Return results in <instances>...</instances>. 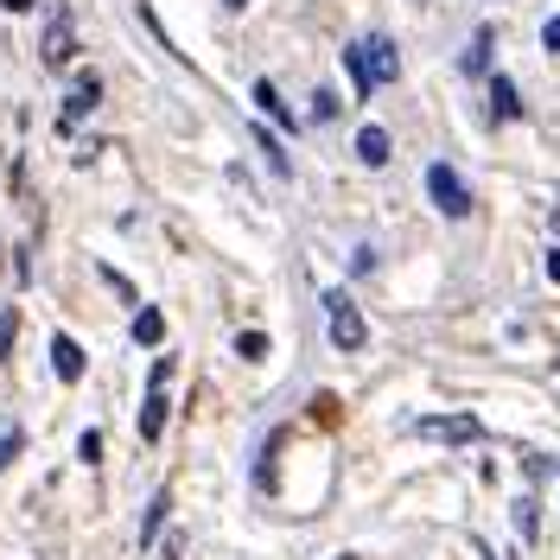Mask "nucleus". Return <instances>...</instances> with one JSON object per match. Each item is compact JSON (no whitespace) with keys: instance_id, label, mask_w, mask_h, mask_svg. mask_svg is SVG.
<instances>
[{"instance_id":"obj_1","label":"nucleus","mask_w":560,"mask_h":560,"mask_svg":"<svg viewBox=\"0 0 560 560\" xmlns=\"http://www.w3.org/2000/svg\"><path fill=\"white\" fill-rule=\"evenodd\" d=\"M345 70H350V83H357V96L370 103L383 83L401 77V51H395V38L370 33V38H357V45H345Z\"/></svg>"},{"instance_id":"obj_2","label":"nucleus","mask_w":560,"mask_h":560,"mask_svg":"<svg viewBox=\"0 0 560 560\" xmlns=\"http://www.w3.org/2000/svg\"><path fill=\"white\" fill-rule=\"evenodd\" d=\"M427 198H433L440 217H453V223H458V217H471V185H465L446 160H433V166H427Z\"/></svg>"},{"instance_id":"obj_3","label":"nucleus","mask_w":560,"mask_h":560,"mask_svg":"<svg viewBox=\"0 0 560 560\" xmlns=\"http://www.w3.org/2000/svg\"><path fill=\"white\" fill-rule=\"evenodd\" d=\"M173 370H178L173 357H160L153 376H147V401H140V440H147V446L166 433V388H173Z\"/></svg>"},{"instance_id":"obj_4","label":"nucleus","mask_w":560,"mask_h":560,"mask_svg":"<svg viewBox=\"0 0 560 560\" xmlns=\"http://www.w3.org/2000/svg\"><path fill=\"white\" fill-rule=\"evenodd\" d=\"M325 325H331V345L338 350H363L370 345V325H363V313H357L350 293H325Z\"/></svg>"},{"instance_id":"obj_5","label":"nucleus","mask_w":560,"mask_h":560,"mask_svg":"<svg viewBox=\"0 0 560 560\" xmlns=\"http://www.w3.org/2000/svg\"><path fill=\"white\" fill-rule=\"evenodd\" d=\"M96 103H103V77H96V70H83V77L70 83L65 108H58V135H77V128H83V115H96Z\"/></svg>"},{"instance_id":"obj_6","label":"nucleus","mask_w":560,"mask_h":560,"mask_svg":"<svg viewBox=\"0 0 560 560\" xmlns=\"http://www.w3.org/2000/svg\"><path fill=\"white\" fill-rule=\"evenodd\" d=\"M415 433L420 440H446V446H471V440H485V427L471 415H427L415 420Z\"/></svg>"},{"instance_id":"obj_7","label":"nucleus","mask_w":560,"mask_h":560,"mask_svg":"<svg viewBox=\"0 0 560 560\" xmlns=\"http://www.w3.org/2000/svg\"><path fill=\"white\" fill-rule=\"evenodd\" d=\"M83 370H90V357H83V345L58 331V338H51V376H58V383H83Z\"/></svg>"},{"instance_id":"obj_8","label":"nucleus","mask_w":560,"mask_h":560,"mask_svg":"<svg viewBox=\"0 0 560 560\" xmlns=\"http://www.w3.org/2000/svg\"><path fill=\"white\" fill-rule=\"evenodd\" d=\"M388 153H395L388 128H376V121H370V128H357V160H363V166H388Z\"/></svg>"},{"instance_id":"obj_9","label":"nucleus","mask_w":560,"mask_h":560,"mask_svg":"<svg viewBox=\"0 0 560 560\" xmlns=\"http://www.w3.org/2000/svg\"><path fill=\"white\" fill-rule=\"evenodd\" d=\"M38 58L58 70V65H70V13H58L51 26H45V45H38Z\"/></svg>"},{"instance_id":"obj_10","label":"nucleus","mask_w":560,"mask_h":560,"mask_svg":"<svg viewBox=\"0 0 560 560\" xmlns=\"http://www.w3.org/2000/svg\"><path fill=\"white\" fill-rule=\"evenodd\" d=\"M490 115H497V121H516V115H523V90H516L510 77H490Z\"/></svg>"},{"instance_id":"obj_11","label":"nucleus","mask_w":560,"mask_h":560,"mask_svg":"<svg viewBox=\"0 0 560 560\" xmlns=\"http://www.w3.org/2000/svg\"><path fill=\"white\" fill-rule=\"evenodd\" d=\"M166 510H173V497L153 490V503H147V516H140V548H153V535H160V523H166Z\"/></svg>"},{"instance_id":"obj_12","label":"nucleus","mask_w":560,"mask_h":560,"mask_svg":"<svg viewBox=\"0 0 560 560\" xmlns=\"http://www.w3.org/2000/svg\"><path fill=\"white\" fill-rule=\"evenodd\" d=\"M255 108H261V115H275L280 128H293V108L280 103V90H275V83H268V77L255 83Z\"/></svg>"},{"instance_id":"obj_13","label":"nucleus","mask_w":560,"mask_h":560,"mask_svg":"<svg viewBox=\"0 0 560 560\" xmlns=\"http://www.w3.org/2000/svg\"><path fill=\"white\" fill-rule=\"evenodd\" d=\"M166 338V318L153 313V306H140L135 313V345H160Z\"/></svg>"},{"instance_id":"obj_14","label":"nucleus","mask_w":560,"mask_h":560,"mask_svg":"<svg viewBox=\"0 0 560 560\" xmlns=\"http://www.w3.org/2000/svg\"><path fill=\"white\" fill-rule=\"evenodd\" d=\"M255 147H261V153H268V166H275V178H287V173H293V160H287V153H280V140L268 135V128H255Z\"/></svg>"},{"instance_id":"obj_15","label":"nucleus","mask_w":560,"mask_h":560,"mask_svg":"<svg viewBox=\"0 0 560 560\" xmlns=\"http://www.w3.org/2000/svg\"><path fill=\"white\" fill-rule=\"evenodd\" d=\"M485 65H490V33H478L465 45V70H485Z\"/></svg>"},{"instance_id":"obj_16","label":"nucleus","mask_w":560,"mask_h":560,"mask_svg":"<svg viewBox=\"0 0 560 560\" xmlns=\"http://www.w3.org/2000/svg\"><path fill=\"white\" fill-rule=\"evenodd\" d=\"M236 357H248V363L268 357V338H261V331H243V338H236Z\"/></svg>"},{"instance_id":"obj_17","label":"nucleus","mask_w":560,"mask_h":560,"mask_svg":"<svg viewBox=\"0 0 560 560\" xmlns=\"http://www.w3.org/2000/svg\"><path fill=\"white\" fill-rule=\"evenodd\" d=\"M313 121H338V96H331V90H318L313 96Z\"/></svg>"},{"instance_id":"obj_18","label":"nucleus","mask_w":560,"mask_h":560,"mask_svg":"<svg viewBox=\"0 0 560 560\" xmlns=\"http://www.w3.org/2000/svg\"><path fill=\"white\" fill-rule=\"evenodd\" d=\"M13 458H20V433H0V478H7Z\"/></svg>"},{"instance_id":"obj_19","label":"nucleus","mask_w":560,"mask_h":560,"mask_svg":"<svg viewBox=\"0 0 560 560\" xmlns=\"http://www.w3.org/2000/svg\"><path fill=\"white\" fill-rule=\"evenodd\" d=\"M77 453H83L90 465H96V458H103V433H83V440H77Z\"/></svg>"},{"instance_id":"obj_20","label":"nucleus","mask_w":560,"mask_h":560,"mask_svg":"<svg viewBox=\"0 0 560 560\" xmlns=\"http://www.w3.org/2000/svg\"><path fill=\"white\" fill-rule=\"evenodd\" d=\"M516 528H523V535H535V503H528V497L516 503Z\"/></svg>"},{"instance_id":"obj_21","label":"nucleus","mask_w":560,"mask_h":560,"mask_svg":"<svg viewBox=\"0 0 560 560\" xmlns=\"http://www.w3.org/2000/svg\"><path fill=\"white\" fill-rule=\"evenodd\" d=\"M541 45H548V51H560V13L548 20V26H541Z\"/></svg>"},{"instance_id":"obj_22","label":"nucleus","mask_w":560,"mask_h":560,"mask_svg":"<svg viewBox=\"0 0 560 560\" xmlns=\"http://www.w3.org/2000/svg\"><path fill=\"white\" fill-rule=\"evenodd\" d=\"M0 13H33V0H0Z\"/></svg>"},{"instance_id":"obj_23","label":"nucleus","mask_w":560,"mask_h":560,"mask_svg":"<svg viewBox=\"0 0 560 560\" xmlns=\"http://www.w3.org/2000/svg\"><path fill=\"white\" fill-rule=\"evenodd\" d=\"M548 280L560 287V248H548Z\"/></svg>"},{"instance_id":"obj_24","label":"nucleus","mask_w":560,"mask_h":560,"mask_svg":"<svg viewBox=\"0 0 560 560\" xmlns=\"http://www.w3.org/2000/svg\"><path fill=\"white\" fill-rule=\"evenodd\" d=\"M223 7H230V13H243V7H248V0H223Z\"/></svg>"},{"instance_id":"obj_25","label":"nucleus","mask_w":560,"mask_h":560,"mask_svg":"<svg viewBox=\"0 0 560 560\" xmlns=\"http://www.w3.org/2000/svg\"><path fill=\"white\" fill-rule=\"evenodd\" d=\"M338 560H357V555H338Z\"/></svg>"}]
</instances>
